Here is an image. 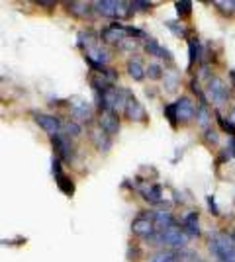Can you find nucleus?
<instances>
[{
    "label": "nucleus",
    "mask_w": 235,
    "mask_h": 262,
    "mask_svg": "<svg viewBox=\"0 0 235 262\" xmlns=\"http://www.w3.org/2000/svg\"><path fill=\"white\" fill-rule=\"evenodd\" d=\"M210 252L218 262H235V235L231 233H212L210 235Z\"/></svg>",
    "instance_id": "f257e3e1"
},
{
    "label": "nucleus",
    "mask_w": 235,
    "mask_h": 262,
    "mask_svg": "<svg viewBox=\"0 0 235 262\" xmlns=\"http://www.w3.org/2000/svg\"><path fill=\"white\" fill-rule=\"evenodd\" d=\"M94 12L106 16V18H112V20H125L134 14L132 8V2H122V0H100V2H94Z\"/></svg>",
    "instance_id": "f03ea898"
},
{
    "label": "nucleus",
    "mask_w": 235,
    "mask_h": 262,
    "mask_svg": "<svg viewBox=\"0 0 235 262\" xmlns=\"http://www.w3.org/2000/svg\"><path fill=\"white\" fill-rule=\"evenodd\" d=\"M159 243L168 245L173 249H184L186 243H188V235L182 227H179V223H175L167 229L159 231Z\"/></svg>",
    "instance_id": "7ed1b4c3"
},
{
    "label": "nucleus",
    "mask_w": 235,
    "mask_h": 262,
    "mask_svg": "<svg viewBox=\"0 0 235 262\" xmlns=\"http://www.w3.org/2000/svg\"><path fill=\"white\" fill-rule=\"evenodd\" d=\"M69 108H71L73 121H77V123H89L94 118V110H92V106H90L87 100L73 98L69 102Z\"/></svg>",
    "instance_id": "20e7f679"
},
{
    "label": "nucleus",
    "mask_w": 235,
    "mask_h": 262,
    "mask_svg": "<svg viewBox=\"0 0 235 262\" xmlns=\"http://www.w3.org/2000/svg\"><path fill=\"white\" fill-rule=\"evenodd\" d=\"M206 90H208V96H210V100H212L216 106H224L225 102L229 100V90H227L225 82L220 77L210 78Z\"/></svg>",
    "instance_id": "39448f33"
},
{
    "label": "nucleus",
    "mask_w": 235,
    "mask_h": 262,
    "mask_svg": "<svg viewBox=\"0 0 235 262\" xmlns=\"http://www.w3.org/2000/svg\"><path fill=\"white\" fill-rule=\"evenodd\" d=\"M102 41L110 45H120L123 39L130 37V32H127V26H123L120 22H112L108 28H104L100 33Z\"/></svg>",
    "instance_id": "423d86ee"
},
{
    "label": "nucleus",
    "mask_w": 235,
    "mask_h": 262,
    "mask_svg": "<svg viewBox=\"0 0 235 262\" xmlns=\"http://www.w3.org/2000/svg\"><path fill=\"white\" fill-rule=\"evenodd\" d=\"M123 114L130 121H145L147 120V112L143 108V104L135 98L134 94L127 90V98H125V108Z\"/></svg>",
    "instance_id": "0eeeda50"
},
{
    "label": "nucleus",
    "mask_w": 235,
    "mask_h": 262,
    "mask_svg": "<svg viewBox=\"0 0 235 262\" xmlns=\"http://www.w3.org/2000/svg\"><path fill=\"white\" fill-rule=\"evenodd\" d=\"M34 120L49 137H55L59 133H63V123H61V120L57 116H51V114H35Z\"/></svg>",
    "instance_id": "6e6552de"
},
{
    "label": "nucleus",
    "mask_w": 235,
    "mask_h": 262,
    "mask_svg": "<svg viewBox=\"0 0 235 262\" xmlns=\"http://www.w3.org/2000/svg\"><path fill=\"white\" fill-rule=\"evenodd\" d=\"M132 233L137 235V237H143V239H151V237L157 233L155 221H153V213H151V217H147V215L135 217L134 221H132Z\"/></svg>",
    "instance_id": "1a4fd4ad"
},
{
    "label": "nucleus",
    "mask_w": 235,
    "mask_h": 262,
    "mask_svg": "<svg viewBox=\"0 0 235 262\" xmlns=\"http://www.w3.org/2000/svg\"><path fill=\"white\" fill-rule=\"evenodd\" d=\"M51 143H53L57 159H61V161H71V157H73V141H71L69 135L59 133L55 137H51Z\"/></svg>",
    "instance_id": "9d476101"
},
{
    "label": "nucleus",
    "mask_w": 235,
    "mask_h": 262,
    "mask_svg": "<svg viewBox=\"0 0 235 262\" xmlns=\"http://www.w3.org/2000/svg\"><path fill=\"white\" fill-rule=\"evenodd\" d=\"M175 110H177V120L180 123H186L196 116V108H194V102L188 96H180L175 102Z\"/></svg>",
    "instance_id": "9b49d317"
},
{
    "label": "nucleus",
    "mask_w": 235,
    "mask_h": 262,
    "mask_svg": "<svg viewBox=\"0 0 235 262\" xmlns=\"http://www.w3.org/2000/svg\"><path fill=\"white\" fill-rule=\"evenodd\" d=\"M98 127H102L110 137L118 135V131H120V116L114 114V112H102L100 118H98Z\"/></svg>",
    "instance_id": "f8f14e48"
},
{
    "label": "nucleus",
    "mask_w": 235,
    "mask_h": 262,
    "mask_svg": "<svg viewBox=\"0 0 235 262\" xmlns=\"http://www.w3.org/2000/svg\"><path fill=\"white\" fill-rule=\"evenodd\" d=\"M90 139L94 143V147L100 151V153H108L112 149V137L102 129V127H94L90 129Z\"/></svg>",
    "instance_id": "ddd939ff"
},
{
    "label": "nucleus",
    "mask_w": 235,
    "mask_h": 262,
    "mask_svg": "<svg viewBox=\"0 0 235 262\" xmlns=\"http://www.w3.org/2000/svg\"><path fill=\"white\" fill-rule=\"evenodd\" d=\"M182 229L186 231L188 237H200V219H198V211H190L182 219Z\"/></svg>",
    "instance_id": "4468645a"
},
{
    "label": "nucleus",
    "mask_w": 235,
    "mask_h": 262,
    "mask_svg": "<svg viewBox=\"0 0 235 262\" xmlns=\"http://www.w3.org/2000/svg\"><path fill=\"white\" fill-rule=\"evenodd\" d=\"M145 51L149 55H153V57H157V59H167V61H173V55H170V51H168L167 47H163V45L159 43L157 39H147L145 41Z\"/></svg>",
    "instance_id": "2eb2a0df"
},
{
    "label": "nucleus",
    "mask_w": 235,
    "mask_h": 262,
    "mask_svg": "<svg viewBox=\"0 0 235 262\" xmlns=\"http://www.w3.org/2000/svg\"><path fill=\"white\" fill-rule=\"evenodd\" d=\"M153 221H155L157 231L167 229V227L177 223V219H175V215L170 211H153Z\"/></svg>",
    "instance_id": "dca6fc26"
},
{
    "label": "nucleus",
    "mask_w": 235,
    "mask_h": 262,
    "mask_svg": "<svg viewBox=\"0 0 235 262\" xmlns=\"http://www.w3.org/2000/svg\"><path fill=\"white\" fill-rule=\"evenodd\" d=\"M67 10L69 14L77 16V18H89V16H92L94 8L87 2H67Z\"/></svg>",
    "instance_id": "f3484780"
},
{
    "label": "nucleus",
    "mask_w": 235,
    "mask_h": 262,
    "mask_svg": "<svg viewBox=\"0 0 235 262\" xmlns=\"http://www.w3.org/2000/svg\"><path fill=\"white\" fill-rule=\"evenodd\" d=\"M127 75L139 82V80H143L147 77V69L143 67V63L139 59H130L127 61Z\"/></svg>",
    "instance_id": "a211bd4d"
},
{
    "label": "nucleus",
    "mask_w": 235,
    "mask_h": 262,
    "mask_svg": "<svg viewBox=\"0 0 235 262\" xmlns=\"http://www.w3.org/2000/svg\"><path fill=\"white\" fill-rule=\"evenodd\" d=\"M141 196L145 198L149 204H159L163 200V190L159 184H145L141 188Z\"/></svg>",
    "instance_id": "6ab92c4d"
},
{
    "label": "nucleus",
    "mask_w": 235,
    "mask_h": 262,
    "mask_svg": "<svg viewBox=\"0 0 235 262\" xmlns=\"http://www.w3.org/2000/svg\"><path fill=\"white\" fill-rule=\"evenodd\" d=\"M55 182H57V186H59V190H61L65 196H73V194H75V184H73V180H71L65 172L57 174Z\"/></svg>",
    "instance_id": "aec40b11"
},
{
    "label": "nucleus",
    "mask_w": 235,
    "mask_h": 262,
    "mask_svg": "<svg viewBox=\"0 0 235 262\" xmlns=\"http://www.w3.org/2000/svg\"><path fill=\"white\" fill-rule=\"evenodd\" d=\"M165 86H167V92H175L177 88L180 86V75L179 71H165Z\"/></svg>",
    "instance_id": "412c9836"
},
{
    "label": "nucleus",
    "mask_w": 235,
    "mask_h": 262,
    "mask_svg": "<svg viewBox=\"0 0 235 262\" xmlns=\"http://www.w3.org/2000/svg\"><path fill=\"white\" fill-rule=\"evenodd\" d=\"M188 53H190V65L202 61V53H204V51H202V45L196 37H192L190 41H188Z\"/></svg>",
    "instance_id": "4be33fe9"
},
{
    "label": "nucleus",
    "mask_w": 235,
    "mask_h": 262,
    "mask_svg": "<svg viewBox=\"0 0 235 262\" xmlns=\"http://www.w3.org/2000/svg\"><path fill=\"white\" fill-rule=\"evenodd\" d=\"M196 118H198V123H200L204 129H208V125H210V121H212V116H210V112H208V106H200V108L196 110Z\"/></svg>",
    "instance_id": "5701e85b"
},
{
    "label": "nucleus",
    "mask_w": 235,
    "mask_h": 262,
    "mask_svg": "<svg viewBox=\"0 0 235 262\" xmlns=\"http://www.w3.org/2000/svg\"><path fill=\"white\" fill-rule=\"evenodd\" d=\"M63 133L65 135H69L71 139H75V137H78L80 133H82V127H80V123H77V121H67L65 125H63Z\"/></svg>",
    "instance_id": "b1692460"
},
{
    "label": "nucleus",
    "mask_w": 235,
    "mask_h": 262,
    "mask_svg": "<svg viewBox=\"0 0 235 262\" xmlns=\"http://www.w3.org/2000/svg\"><path fill=\"white\" fill-rule=\"evenodd\" d=\"M149 262H177V252L173 251H161L155 256H151Z\"/></svg>",
    "instance_id": "393cba45"
},
{
    "label": "nucleus",
    "mask_w": 235,
    "mask_h": 262,
    "mask_svg": "<svg viewBox=\"0 0 235 262\" xmlns=\"http://www.w3.org/2000/svg\"><path fill=\"white\" fill-rule=\"evenodd\" d=\"M175 8H177V14L179 18H186L192 14V2L190 0H182V2H175Z\"/></svg>",
    "instance_id": "a878e982"
},
{
    "label": "nucleus",
    "mask_w": 235,
    "mask_h": 262,
    "mask_svg": "<svg viewBox=\"0 0 235 262\" xmlns=\"http://www.w3.org/2000/svg\"><path fill=\"white\" fill-rule=\"evenodd\" d=\"M147 77L151 78V80H159V78L165 77V69L159 63H151V65L147 67Z\"/></svg>",
    "instance_id": "bb28decb"
},
{
    "label": "nucleus",
    "mask_w": 235,
    "mask_h": 262,
    "mask_svg": "<svg viewBox=\"0 0 235 262\" xmlns=\"http://www.w3.org/2000/svg\"><path fill=\"white\" fill-rule=\"evenodd\" d=\"M170 32L175 33L177 37H186V28L182 26V24H179V22H167L165 24Z\"/></svg>",
    "instance_id": "cd10ccee"
},
{
    "label": "nucleus",
    "mask_w": 235,
    "mask_h": 262,
    "mask_svg": "<svg viewBox=\"0 0 235 262\" xmlns=\"http://www.w3.org/2000/svg\"><path fill=\"white\" fill-rule=\"evenodd\" d=\"M165 118L170 121V125H173V127L179 123V120H177V110H175V102H173V104H168V106H165Z\"/></svg>",
    "instance_id": "c85d7f7f"
},
{
    "label": "nucleus",
    "mask_w": 235,
    "mask_h": 262,
    "mask_svg": "<svg viewBox=\"0 0 235 262\" xmlns=\"http://www.w3.org/2000/svg\"><path fill=\"white\" fill-rule=\"evenodd\" d=\"M216 118H218V123L222 125V129L227 131V133H229L231 137H235V125H233V123H231V121H229V120H225V118H222L220 114H218Z\"/></svg>",
    "instance_id": "c756f323"
},
{
    "label": "nucleus",
    "mask_w": 235,
    "mask_h": 262,
    "mask_svg": "<svg viewBox=\"0 0 235 262\" xmlns=\"http://www.w3.org/2000/svg\"><path fill=\"white\" fill-rule=\"evenodd\" d=\"M137 39H134V37H127V39H123L122 43L118 45V49L120 51H134V49H137Z\"/></svg>",
    "instance_id": "7c9ffc66"
},
{
    "label": "nucleus",
    "mask_w": 235,
    "mask_h": 262,
    "mask_svg": "<svg viewBox=\"0 0 235 262\" xmlns=\"http://www.w3.org/2000/svg\"><path fill=\"white\" fill-rule=\"evenodd\" d=\"M213 6H218V8H220L222 12H225V14H233L235 12V2H231V0H229V2L216 0V2H213Z\"/></svg>",
    "instance_id": "2f4dec72"
},
{
    "label": "nucleus",
    "mask_w": 235,
    "mask_h": 262,
    "mask_svg": "<svg viewBox=\"0 0 235 262\" xmlns=\"http://www.w3.org/2000/svg\"><path fill=\"white\" fill-rule=\"evenodd\" d=\"M132 8L135 10H141V12H147V10H151L153 8V2H141V0H134L132 2Z\"/></svg>",
    "instance_id": "473e14b6"
},
{
    "label": "nucleus",
    "mask_w": 235,
    "mask_h": 262,
    "mask_svg": "<svg viewBox=\"0 0 235 262\" xmlns=\"http://www.w3.org/2000/svg\"><path fill=\"white\" fill-rule=\"evenodd\" d=\"M204 139H206V143H213V145H216L218 139H220V135H218L216 129H210V127H208V129L204 131Z\"/></svg>",
    "instance_id": "72a5a7b5"
},
{
    "label": "nucleus",
    "mask_w": 235,
    "mask_h": 262,
    "mask_svg": "<svg viewBox=\"0 0 235 262\" xmlns=\"http://www.w3.org/2000/svg\"><path fill=\"white\" fill-rule=\"evenodd\" d=\"M208 206H210V209H212L213 215H220V209H218V206H216V200H213V196H208Z\"/></svg>",
    "instance_id": "f704fd0d"
},
{
    "label": "nucleus",
    "mask_w": 235,
    "mask_h": 262,
    "mask_svg": "<svg viewBox=\"0 0 235 262\" xmlns=\"http://www.w3.org/2000/svg\"><path fill=\"white\" fill-rule=\"evenodd\" d=\"M37 4H39V6H55V2H45V0H39Z\"/></svg>",
    "instance_id": "c9c22d12"
},
{
    "label": "nucleus",
    "mask_w": 235,
    "mask_h": 262,
    "mask_svg": "<svg viewBox=\"0 0 235 262\" xmlns=\"http://www.w3.org/2000/svg\"><path fill=\"white\" fill-rule=\"evenodd\" d=\"M229 121H231V123H233V125H235V110H233V112H231V116H229Z\"/></svg>",
    "instance_id": "e433bc0d"
},
{
    "label": "nucleus",
    "mask_w": 235,
    "mask_h": 262,
    "mask_svg": "<svg viewBox=\"0 0 235 262\" xmlns=\"http://www.w3.org/2000/svg\"><path fill=\"white\" fill-rule=\"evenodd\" d=\"M229 78L233 80V84H235V71H231V73H229Z\"/></svg>",
    "instance_id": "4c0bfd02"
}]
</instances>
